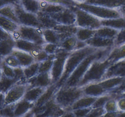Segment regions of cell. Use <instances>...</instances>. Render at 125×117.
<instances>
[{
	"mask_svg": "<svg viewBox=\"0 0 125 117\" xmlns=\"http://www.w3.org/2000/svg\"><path fill=\"white\" fill-rule=\"evenodd\" d=\"M106 112L104 107L92 108L86 117H103Z\"/></svg>",
	"mask_w": 125,
	"mask_h": 117,
	"instance_id": "49",
	"label": "cell"
},
{
	"mask_svg": "<svg viewBox=\"0 0 125 117\" xmlns=\"http://www.w3.org/2000/svg\"><path fill=\"white\" fill-rule=\"evenodd\" d=\"M92 108V107L79 108V109L72 110V112H73V114L74 115L75 117H86L88 113L91 110Z\"/></svg>",
	"mask_w": 125,
	"mask_h": 117,
	"instance_id": "52",
	"label": "cell"
},
{
	"mask_svg": "<svg viewBox=\"0 0 125 117\" xmlns=\"http://www.w3.org/2000/svg\"><path fill=\"white\" fill-rule=\"evenodd\" d=\"M78 40L76 35L71 37L68 38L63 41H61L60 43V46H61V48L64 49L65 51L68 52H72L75 50L76 45L78 42Z\"/></svg>",
	"mask_w": 125,
	"mask_h": 117,
	"instance_id": "38",
	"label": "cell"
},
{
	"mask_svg": "<svg viewBox=\"0 0 125 117\" xmlns=\"http://www.w3.org/2000/svg\"><path fill=\"white\" fill-rule=\"evenodd\" d=\"M99 49L94 48L87 46L85 48L81 49L74 50L73 52H70L69 56L67 57V61L65 66L64 71L62 74V77L60 80L56 84L57 87H60L62 85H64L65 83L68 79L71 74H72L74 69L78 67L79 64L86 58L87 56L91 54L96 52Z\"/></svg>",
	"mask_w": 125,
	"mask_h": 117,
	"instance_id": "2",
	"label": "cell"
},
{
	"mask_svg": "<svg viewBox=\"0 0 125 117\" xmlns=\"http://www.w3.org/2000/svg\"><path fill=\"white\" fill-rule=\"evenodd\" d=\"M55 54L50 55L47 60L39 62V73L51 71L54 60Z\"/></svg>",
	"mask_w": 125,
	"mask_h": 117,
	"instance_id": "41",
	"label": "cell"
},
{
	"mask_svg": "<svg viewBox=\"0 0 125 117\" xmlns=\"http://www.w3.org/2000/svg\"><path fill=\"white\" fill-rule=\"evenodd\" d=\"M20 24L3 17L0 15V26L1 29L5 31L10 33V34H13L17 31L20 28Z\"/></svg>",
	"mask_w": 125,
	"mask_h": 117,
	"instance_id": "28",
	"label": "cell"
},
{
	"mask_svg": "<svg viewBox=\"0 0 125 117\" xmlns=\"http://www.w3.org/2000/svg\"><path fill=\"white\" fill-rule=\"evenodd\" d=\"M120 30L108 26H101L99 29L96 30L95 36L105 38V39H114L118 35Z\"/></svg>",
	"mask_w": 125,
	"mask_h": 117,
	"instance_id": "29",
	"label": "cell"
},
{
	"mask_svg": "<svg viewBox=\"0 0 125 117\" xmlns=\"http://www.w3.org/2000/svg\"><path fill=\"white\" fill-rule=\"evenodd\" d=\"M40 0H21L20 6L26 11L37 14L40 10Z\"/></svg>",
	"mask_w": 125,
	"mask_h": 117,
	"instance_id": "30",
	"label": "cell"
},
{
	"mask_svg": "<svg viewBox=\"0 0 125 117\" xmlns=\"http://www.w3.org/2000/svg\"><path fill=\"white\" fill-rule=\"evenodd\" d=\"M1 60H3L6 64H7L9 67H12V68H15L21 67V65L18 60L17 59L15 56L12 55V54L9 55V56H6V57H1Z\"/></svg>",
	"mask_w": 125,
	"mask_h": 117,
	"instance_id": "42",
	"label": "cell"
},
{
	"mask_svg": "<svg viewBox=\"0 0 125 117\" xmlns=\"http://www.w3.org/2000/svg\"><path fill=\"white\" fill-rule=\"evenodd\" d=\"M85 3L117 9L124 4L125 0H86Z\"/></svg>",
	"mask_w": 125,
	"mask_h": 117,
	"instance_id": "20",
	"label": "cell"
},
{
	"mask_svg": "<svg viewBox=\"0 0 125 117\" xmlns=\"http://www.w3.org/2000/svg\"><path fill=\"white\" fill-rule=\"evenodd\" d=\"M67 112V110L56 103L54 98L42 107L33 108L30 113L31 117H60Z\"/></svg>",
	"mask_w": 125,
	"mask_h": 117,
	"instance_id": "8",
	"label": "cell"
},
{
	"mask_svg": "<svg viewBox=\"0 0 125 117\" xmlns=\"http://www.w3.org/2000/svg\"><path fill=\"white\" fill-rule=\"evenodd\" d=\"M96 32V30H93V29H87V28H78L76 37L79 41H86L87 40L95 37Z\"/></svg>",
	"mask_w": 125,
	"mask_h": 117,
	"instance_id": "37",
	"label": "cell"
},
{
	"mask_svg": "<svg viewBox=\"0 0 125 117\" xmlns=\"http://www.w3.org/2000/svg\"><path fill=\"white\" fill-rule=\"evenodd\" d=\"M117 10H118L120 12V13H121L122 17L125 19V3L123 5H122L121 7H120L119 8L117 9Z\"/></svg>",
	"mask_w": 125,
	"mask_h": 117,
	"instance_id": "57",
	"label": "cell"
},
{
	"mask_svg": "<svg viewBox=\"0 0 125 117\" xmlns=\"http://www.w3.org/2000/svg\"><path fill=\"white\" fill-rule=\"evenodd\" d=\"M84 95L82 88L62 85L57 89L54 100L57 104L66 110L70 111L71 107L74 102Z\"/></svg>",
	"mask_w": 125,
	"mask_h": 117,
	"instance_id": "4",
	"label": "cell"
},
{
	"mask_svg": "<svg viewBox=\"0 0 125 117\" xmlns=\"http://www.w3.org/2000/svg\"><path fill=\"white\" fill-rule=\"evenodd\" d=\"M120 111L114 112H106L103 117H117Z\"/></svg>",
	"mask_w": 125,
	"mask_h": 117,
	"instance_id": "56",
	"label": "cell"
},
{
	"mask_svg": "<svg viewBox=\"0 0 125 117\" xmlns=\"http://www.w3.org/2000/svg\"><path fill=\"white\" fill-rule=\"evenodd\" d=\"M40 46H42V45H37L34 43L28 41V40L19 39V40H15V49L21 50V51H24V52L30 54L33 50L35 49V48H37Z\"/></svg>",
	"mask_w": 125,
	"mask_h": 117,
	"instance_id": "31",
	"label": "cell"
},
{
	"mask_svg": "<svg viewBox=\"0 0 125 117\" xmlns=\"http://www.w3.org/2000/svg\"><path fill=\"white\" fill-rule=\"evenodd\" d=\"M30 54L34 57L36 62H41L43 61L47 60L50 57V55H48L43 49V45L39 46L37 48H35L33 50Z\"/></svg>",
	"mask_w": 125,
	"mask_h": 117,
	"instance_id": "40",
	"label": "cell"
},
{
	"mask_svg": "<svg viewBox=\"0 0 125 117\" xmlns=\"http://www.w3.org/2000/svg\"><path fill=\"white\" fill-rule=\"evenodd\" d=\"M21 0H0V7L5 5H20Z\"/></svg>",
	"mask_w": 125,
	"mask_h": 117,
	"instance_id": "53",
	"label": "cell"
},
{
	"mask_svg": "<svg viewBox=\"0 0 125 117\" xmlns=\"http://www.w3.org/2000/svg\"><path fill=\"white\" fill-rule=\"evenodd\" d=\"M117 117H125V112H121V111H120Z\"/></svg>",
	"mask_w": 125,
	"mask_h": 117,
	"instance_id": "60",
	"label": "cell"
},
{
	"mask_svg": "<svg viewBox=\"0 0 125 117\" xmlns=\"http://www.w3.org/2000/svg\"><path fill=\"white\" fill-rule=\"evenodd\" d=\"M76 17L75 25L78 28L97 30L101 26V20L91 13L74 6L71 7Z\"/></svg>",
	"mask_w": 125,
	"mask_h": 117,
	"instance_id": "7",
	"label": "cell"
},
{
	"mask_svg": "<svg viewBox=\"0 0 125 117\" xmlns=\"http://www.w3.org/2000/svg\"><path fill=\"white\" fill-rule=\"evenodd\" d=\"M38 20L43 29H54L58 23L48 13L39 11L37 13Z\"/></svg>",
	"mask_w": 125,
	"mask_h": 117,
	"instance_id": "25",
	"label": "cell"
},
{
	"mask_svg": "<svg viewBox=\"0 0 125 117\" xmlns=\"http://www.w3.org/2000/svg\"><path fill=\"white\" fill-rule=\"evenodd\" d=\"M0 15L3 16L20 24L19 20L15 10L14 6L13 5H5L0 7Z\"/></svg>",
	"mask_w": 125,
	"mask_h": 117,
	"instance_id": "34",
	"label": "cell"
},
{
	"mask_svg": "<svg viewBox=\"0 0 125 117\" xmlns=\"http://www.w3.org/2000/svg\"><path fill=\"white\" fill-rule=\"evenodd\" d=\"M84 95L91 97L99 98L109 94V92L103 88L100 83H91L81 87Z\"/></svg>",
	"mask_w": 125,
	"mask_h": 117,
	"instance_id": "18",
	"label": "cell"
},
{
	"mask_svg": "<svg viewBox=\"0 0 125 117\" xmlns=\"http://www.w3.org/2000/svg\"><path fill=\"white\" fill-rule=\"evenodd\" d=\"M97 98H98L91 97V96L84 95L74 102V104L71 107L70 111L79 109V108L92 107Z\"/></svg>",
	"mask_w": 125,
	"mask_h": 117,
	"instance_id": "26",
	"label": "cell"
},
{
	"mask_svg": "<svg viewBox=\"0 0 125 117\" xmlns=\"http://www.w3.org/2000/svg\"><path fill=\"white\" fill-rule=\"evenodd\" d=\"M125 44V29L120 30L114 40V46H118Z\"/></svg>",
	"mask_w": 125,
	"mask_h": 117,
	"instance_id": "50",
	"label": "cell"
},
{
	"mask_svg": "<svg viewBox=\"0 0 125 117\" xmlns=\"http://www.w3.org/2000/svg\"><path fill=\"white\" fill-rule=\"evenodd\" d=\"M28 88L29 87L27 84L17 83L5 93L4 103L2 107L9 105L14 104L24 98Z\"/></svg>",
	"mask_w": 125,
	"mask_h": 117,
	"instance_id": "10",
	"label": "cell"
},
{
	"mask_svg": "<svg viewBox=\"0 0 125 117\" xmlns=\"http://www.w3.org/2000/svg\"><path fill=\"white\" fill-rule=\"evenodd\" d=\"M123 79V78H111L104 79L99 83L104 89L109 93L116 88L122 82Z\"/></svg>",
	"mask_w": 125,
	"mask_h": 117,
	"instance_id": "33",
	"label": "cell"
},
{
	"mask_svg": "<svg viewBox=\"0 0 125 117\" xmlns=\"http://www.w3.org/2000/svg\"><path fill=\"white\" fill-rule=\"evenodd\" d=\"M107 58L112 64L125 60V44L121 46H114L111 49Z\"/></svg>",
	"mask_w": 125,
	"mask_h": 117,
	"instance_id": "23",
	"label": "cell"
},
{
	"mask_svg": "<svg viewBox=\"0 0 125 117\" xmlns=\"http://www.w3.org/2000/svg\"><path fill=\"white\" fill-rule=\"evenodd\" d=\"M50 3L53 4H58L63 5L65 7H70L71 8L72 7L74 6V2H73L72 0H44Z\"/></svg>",
	"mask_w": 125,
	"mask_h": 117,
	"instance_id": "51",
	"label": "cell"
},
{
	"mask_svg": "<svg viewBox=\"0 0 125 117\" xmlns=\"http://www.w3.org/2000/svg\"><path fill=\"white\" fill-rule=\"evenodd\" d=\"M27 84L29 88L32 87H49L52 85L51 71L39 73L35 77L28 80Z\"/></svg>",
	"mask_w": 125,
	"mask_h": 117,
	"instance_id": "13",
	"label": "cell"
},
{
	"mask_svg": "<svg viewBox=\"0 0 125 117\" xmlns=\"http://www.w3.org/2000/svg\"><path fill=\"white\" fill-rule=\"evenodd\" d=\"M40 11L44 12V13H48L49 15L54 14L57 13L63 10L65 7V6L58 4L50 3L44 0H40Z\"/></svg>",
	"mask_w": 125,
	"mask_h": 117,
	"instance_id": "24",
	"label": "cell"
},
{
	"mask_svg": "<svg viewBox=\"0 0 125 117\" xmlns=\"http://www.w3.org/2000/svg\"><path fill=\"white\" fill-rule=\"evenodd\" d=\"M88 45H87L85 41H79V40H78V42H77L76 45L75 50L78 49H83L85 48L86 46H87Z\"/></svg>",
	"mask_w": 125,
	"mask_h": 117,
	"instance_id": "55",
	"label": "cell"
},
{
	"mask_svg": "<svg viewBox=\"0 0 125 117\" xmlns=\"http://www.w3.org/2000/svg\"><path fill=\"white\" fill-rule=\"evenodd\" d=\"M15 40L12 35L5 39L0 40V52L1 57H4L6 56L11 54L15 49Z\"/></svg>",
	"mask_w": 125,
	"mask_h": 117,
	"instance_id": "21",
	"label": "cell"
},
{
	"mask_svg": "<svg viewBox=\"0 0 125 117\" xmlns=\"http://www.w3.org/2000/svg\"><path fill=\"white\" fill-rule=\"evenodd\" d=\"M87 45L90 47L96 49H106L114 47V39H105L95 36L85 41Z\"/></svg>",
	"mask_w": 125,
	"mask_h": 117,
	"instance_id": "17",
	"label": "cell"
},
{
	"mask_svg": "<svg viewBox=\"0 0 125 117\" xmlns=\"http://www.w3.org/2000/svg\"><path fill=\"white\" fill-rule=\"evenodd\" d=\"M74 6L78 8L83 9L93 15L95 16L101 20H102L113 19L122 17L119 11L115 9H109L100 6L88 4L85 3L75 4Z\"/></svg>",
	"mask_w": 125,
	"mask_h": 117,
	"instance_id": "6",
	"label": "cell"
},
{
	"mask_svg": "<svg viewBox=\"0 0 125 117\" xmlns=\"http://www.w3.org/2000/svg\"><path fill=\"white\" fill-rule=\"evenodd\" d=\"M70 53V52L61 48L55 54L53 65L51 70L52 84H57L62 77L64 71L66 61Z\"/></svg>",
	"mask_w": 125,
	"mask_h": 117,
	"instance_id": "9",
	"label": "cell"
},
{
	"mask_svg": "<svg viewBox=\"0 0 125 117\" xmlns=\"http://www.w3.org/2000/svg\"><path fill=\"white\" fill-rule=\"evenodd\" d=\"M53 29L57 32L61 42L68 38L75 36L78 30V27L75 24L64 25L58 24Z\"/></svg>",
	"mask_w": 125,
	"mask_h": 117,
	"instance_id": "15",
	"label": "cell"
},
{
	"mask_svg": "<svg viewBox=\"0 0 125 117\" xmlns=\"http://www.w3.org/2000/svg\"><path fill=\"white\" fill-rule=\"evenodd\" d=\"M120 96H122V97H125V93L122 94V95H120V96H118V97H120ZM118 97H117V98H118Z\"/></svg>",
	"mask_w": 125,
	"mask_h": 117,
	"instance_id": "61",
	"label": "cell"
},
{
	"mask_svg": "<svg viewBox=\"0 0 125 117\" xmlns=\"http://www.w3.org/2000/svg\"><path fill=\"white\" fill-rule=\"evenodd\" d=\"M43 37L45 42L48 43L60 44L59 37L57 32L53 29H43Z\"/></svg>",
	"mask_w": 125,
	"mask_h": 117,
	"instance_id": "36",
	"label": "cell"
},
{
	"mask_svg": "<svg viewBox=\"0 0 125 117\" xmlns=\"http://www.w3.org/2000/svg\"><path fill=\"white\" fill-rule=\"evenodd\" d=\"M1 73L7 78H15V77L14 69L6 64L2 60H1Z\"/></svg>",
	"mask_w": 125,
	"mask_h": 117,
	"instance_id": "43",
	"label": "cell"
},
{
	"mask_svg": "<svg viewBox=\"0 0 125 117\" xmlns=\"http://www.w3.org/2000/svg\"><path fill=\"white\" fill-rule=\"evenodd\" d=\"M35 106V103L23 98L14 106V117H24L29 114Z\"/></svg>",
	"mask_w": 125,
	"mask_h": 117,
	"instance_id": "16",
	"label": "cell"
},
{
	"mask_svg": "<svg viewBox=\"0 0 125 117\" xmlns=\"http://www.w3.org/2000/svg\"><path fill=\"white\" fill-rule=\"evenodd\" d=\"M5 99V94L3 93H1V108H2L4 106Z\"/></svg>",
	"mask_w": 125,
	"mask_h": 117,
	"instance_id": "58",
	"label": "cell"
},
{
	"mask_svg": "<svg viewBox=\"0 0 125 117\" xmlns=\"http://www.w3.org/2000/svg\"><path fill=\"white\" fill-rule=\"evenodd\" d=\"M19 82L18 80L15 78H9L5 76L4 74L1 73V78H0V85H1V93H6L10 88L17 83Z\"/></svg>",
	"mask_w": 125,
	"mask_h": 117,
	"instance_id": "35",
	"label": "cell"
},
{
	"mask_svg": "<svg viewBox=\"0 0 125 117\" xmlns=\"http://www.w3.org/2000/svg\"><path fill=\"white\" fill-rule=\"evenodd\" d=\"M116 99L117 101L118 110L121 112H125V98L120 96Z\"/></svg>",
	"mask_w": 125,
	"mask_h": 117,
	"instance_id": "54",
	"label": "cell"
},
{
	"mask_svg": "<svg viewBox=\"0 0 125 117\" xmlns=\"http://www.w3.org/2000/svg\"><path fill=\"white\" fill-rule=\"evenodd\" d=\"M101 26H108L118 30L125 29V19L123 17L113 19L102 20H101Z\"/></svg>",
	"mask_w": 125,
	"mask_h": 117,
	"instance_id": "32",
	"label": "cell"
},
{
	"mask_svg": "<svg viewBox=\"0 0 125 117\" xmlns=\"http://www.w3.org/2000/svg\"><path fill=\"white\" fill-rule=\"evenodd\" d=\"M73 2H74V4H78V3H84L86 1V0H72Z\"/></svg>",
	"mask_w": 125,
	"mask_h": 117,
	"instance_id": "59",
	"label": "cell"
},
{
	"mask_svg": "<svg viewBox=\"0 0 125 117\" xmlns=\"http://www.w3.org/2000/svg\"><path fill=\"white\" fill-rule=\"evenodd\" d=\"M50 15L59 24H64V25L75 24L76 20L75 13L72 9V8L70 7H65L63 10Z\"/></svg>",
	"mask_w": 125,
	"mask_h": 117,
	"instance_id": "12",
	"label": "cell"
},
{
	"mask_svg": "<svg viewBox=\"0 0 125 117\" xmlns=\"http://www.w3.org/2000/svg\"><path fill=\"white\" fill-rule=\"evenodd\" d=\"M125 93V78L123 80L122 82L116 88L111 91L109 93L111 95H112V97L116 98L118 96L121 95L122 94Z\"/></svg>",
	"mask_w": 125,
	"mask_h": 117,
	"instance_id": "48",
	"label": "cell"
},
{
	"mask_svg": "<svg viewBox=\"0 0 125 117\" xmlns=\"http://www.w3.org/2000/svg\"><path fill=\"white\" fill-rule=\"evenodd\" d=\"M46 88H47L45 87H32L28 88L24 98L29 102L35 103V102L46 91Z\"/></svg>",
	"mask_w": 125,
	"mask_h": 117,
	"instance_id": "27",
	"label": "cell"
},
{
	"mask_svg": "<svg viewBox=\"0 0 125 117\" xmlns=\"http://www.w3.org/2000/svg\"><path fill=\"white\" fill-rule=\"evenodd\" d=\"M111 48L106 49H99L98 51L94 53L91 54L89 56L86 57L78 67L74 69V71L72 73L70 76L68 78L64 85L67 87H78V84L81 80L82 78L86 73L89 68L92 64L94 61L98 58H103V57H107L109 55V52H111Z\"/></svg>",
	"mask_w": 125,
	"mask_h": 117,
	"instance_id": "1",
	"label": "cell"
},
{
	"mask_svg": "<svg viewBox=\"0 0 125 117\" xmlns=\"http://www.w3.org/2000/svg\"><path fill=\"white\" fill-rule=\"evenodd\" d=\"M104 108L106 112H114L119 111L117 106V99L115 98L110 99L104 105Z\"/></svg>",
	"mask_w": 125,
	"mask_h": 117,
	"instance_id": "46",
	"label": "cell"
},
{
	"mask_svg": "<svg viewBox=\"0 0 125 117\" xmlns=\"http://www.w3.org/2000/svg\"><path fill=\"white\" fill-rule=\"evenodd\" d=\"M14 104L9 105L1 108V117H14Z\"/></svg>",
	"mask_w": 125,
	"mask_h": 117,
	"instance_id": "47",
	"label": "cell"
},
{
	"mask_svg": "<svg viewBox=\"0 0 125 117\" xmlns=\"http://www.w3.org/2000/svg\"><path fill=\"white\" fill-rule=\"evenodd\" d=\"M111 78H125V60L112 63L107 68L104 80Z\"/></svg>",
	"mask_w": 125,
	"mask_h": 117,
	"instance_id": "14",
	"label": "cell"
},
{
	"mask_svg": "<svg viewBox=\"0 0 125 117\" xmlns=\"http://www.w3.org/2000/svg\"><path fill=\"white\" fill-rule=\"evenodd\" d=\"M43 28L20 25L16 32L12 34L15 40L22 39L31 41L39 45L46 43L43 37Z\"/></svg>",
	"mask_w": 125,
	"mask_h": 117,
	"instance_id": "5",
	"label": "cell"
},
{
	"mask_svg": "<svg viewBox=\"0 0 125 117\" xmlns=\"http://www.w3.org/2000/svg\"><path fill=\"white\" fill-rule=\"evenodd\" d=\"M107 57L98 58L94 61L78 84V87L81 88L87 84L98 83L104 80L107 68L112 64Z\"/></svg>",
	"mask_w": 125,
	"mask_h": 117,
	"instance_id": "3",
	"label": "cell"
},
{
	"mask_svg": "<svg viewBox=\"0 0 125 117\" xmlns=\"http://www.w3.org/2000/svg\"><path fill=\"white\" fill-rule=\"evenodd\" d=\"M14 7L20 25L42 28L37 14L27 12L22 8L20 5L14 6Z\"/></svg>",
	"mask_w": 125,
	"mask_h": 117,
	"instance_id": "11",
	"label": "cell"
},
{
	"mask_svg": "<svg viewBox=\"0 0 125 117\" xmlns=\"http://www.w3.org/2000/svg\"><path fill=\"white\" fill-rule=\"evenodd\" d=\"M25 78L28 80L32 79L39 73V63L34 62L28 67L23 68Z\"/></svg>",
	"mask_w": 125,
	"mask_h": 117,
	"instance_id": "39",
	"label": "cell"
},
{
	"mask_svg": "<svg viewBox=\"0 0 125 117\" xmlns=\"http://www.w3.org/2000/svg\"><path fill=\"white\" fill-rule=\"evenodd\" d=\"M60 44L46 43L43 45V49L48 55L56 54V52L61 49Z\"/></svg>",
	"mask_w": 125,
	"mask_h": 117,
	"instance_id": "44",
	"label": "cell"
},
{
	"mask_svg": "<svg viewBox=\"0 0 125 117\" xmlns=\"http://www.w3.org/2000/svg\"><path fill=\"white\" fill-rule=\"evenodd\" d=\"M112 97V95H110L109 93L107 95H103L102 96L98 98L92 106V108H100V107H104V105L106 104V102L111 99Z\"/></svg>",
	"mask_w": 125,
	"mask_h": 117,
	"instance_id": "45",
	"label": "cell"
},
{
	"mask_svg": "<svg viewBox=\"0 0 125 117\" xmlns=\"http://www.w3.org/2000/svg\"><path fill=\"white\" fill-rule=\"evenodd\" d=\"M58 88H59L56 86V84H52L48 87L44 93L35 102L34 108H39L53 99Z\"/></svg>",
	"mask_w": 125,
	"mask_h": 117,
	"instance_id": "19",
	"label": "cell"
},
{
	"mask_svg": "<svg viewBox=\"0 0 125 117\" xmlns=\"http://www.w3.org/2000/svg\"><path fill=\"white\" fill-rule=\"evenodd\" d=\"M12 54L17 57L22 68H25V67H28L30 65L35 62L34 57L30 54L24 52V51H21V50L14 49L12 51Z\"/></svg>",
	"mask_w": 125,
	"mask_h": 117,
	"instance_id": "22",
	"label": "cell"
}]
</instances>
